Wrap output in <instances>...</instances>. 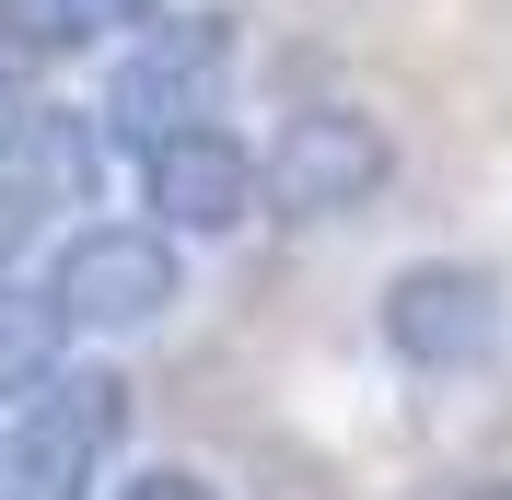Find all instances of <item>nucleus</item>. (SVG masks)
Instances as JSON below:
<instances>
[{
  "instance_id": "obj_1",
  "label": "nucleus",
  "mask_w": 512,
  "mask_h": 500,
  "mask_svg": "<svg viewBox=\"0 0 512 500\" xmlns=\"http://www.w3.org/2000/svg\"><path fill=\"white\" fill-rule=\"evenodd\" d=\"M233 94V24L222 12H152V24L128 35V59L105 70V140H128V152H152V140H175V128L222 117Z\"/></svg>"
},
{
  "instance_id": "obj_2",
  "label": "nucleus",
  "mask_w": 512,
  "mask_h": 500,
  "mask_svg": "<svg viewBox=\"0 0 512 500\" xmlns=\"http://www.w3.org/2000/svg\"><path fill=\"white\" fill-rule=\"evenodd\" d=\"M117 431H128V373H105V361L47 373L0 419V500H94Z\"/></svg>"
},
{
  "instance_id": "obj_3",
  "label": "nucleus",
  "mask_w": 512,
  "mask_h": 500,
  "mask_svg": "<svg viewBox=\"0 0 512 500\" xmlns=\"http://www.w3.org/2000/svg\"><path fill=\"white\" fill-rule=\"evenodd\" d=\"M187 233L163 221H82L59 256H47V303L70 314V338H140L187 303Z\"/></svg>"
},
{
  "instance_id": "obj_4",
  "label": "nucleus",
  "mask_w": 512,
  "mask_h": 500,
  "mask_svg": "<svg viewBox=\"0 0 512 500\" xmlns=\"http://www.w3.org/2000/svg\"><path fill=\"white\" fill-rule=\"evenodd\" d=\"M256 175H268V210L280 221H350V210L384 198L396 140H384V117H361V105H291V117L268 128Z\"/></svg>"
},
{
  "instance_id": "obj_5",
  "label": "nucleus",
  "mask_w": 512,
  "mask_h": 500,
  "mask_svg": "<svg viewBox=\"0 0 512 500\" xmlns=\"http://www.w3.org/2000/svg\"><path fill=\"white\" fill-rule=\"evenodd\" d=\"M373 326H384V349L408 373H478L489 349H501L512 303H501V268H478V256H408L384 280Z\"/></svg>"
},
{
  "instance_id": "obj_6",
  "label": "nucleus",
  "mask_w": 512,
  "mask_h": 500,
  "mask_svg": "<svg viewBox=\"0 0 512 500\" xmlns=\"http://www.w3.org/2000/svg\"><path fill=\"white\" fill-rule=\"evenodd\" d=\"M140 210H152L163 233L210 245V233H245V221L268 210V175H256V152L222 117H198V128H175V140L140 152Z\"/></svg>"
},
{
  "instance_id": "obj_7",
  "label": "nucleus",
  "mask_w": 512,
  "mask_h": 500,
  "mask_svg": "<svg viewBox=\"0 0 512 500\" xmlns=\"http://www.w3.org/2000/svg\"><path fill=\"white\" fill-rule=\"evenodd\" d=\"M94 163H105V117H70V105H47L24 140H0V268L47 233V210L94 187Z\"/></svg>"
},
{
  "instance_id": "obj_8",
  "label": "nucleus",
  "mask_w": 512,
  "mask_h": 500,
  "mask_svg": "<svg viewBox=\"0 0 512 500\" xmlns=\"http://www.w3.org/2000/svg\"><path fill=\"white\" fill-rule=\"evenodd\" d=\"M163 0H0V47L12 59H70V47H105V35L152 24Z\"/></svg>"
},
{
  "instance_id": "obj_9",
  "label": "nucleus",
  "mask_w": 512,
  "mask_h": 500,
  "mask_svg": "<svg viewBox=\"0 0 512 500\" xmlns=\"http://www.w3.org/2000/svg\"><path fill=\"white\" fill-rule=\"evenodd\" d=\"M47 373H70V314L47 303V280L35 291L0 280V407H24Z\"/></svg>"
},
{
  "instance_id": "obj_10",
  "label": "nucleus",
  "mask_w": 512,
  "mask_h": 500,
  "mask_svg": "<svg viewBox=\"0 0 512 500\" xmlns=\"http://www.w3.org/2000/svg\"><path fill=\"white\" fill-rule=\"evenodd\" d=\"M117 500H222V489H210L198 466H140V477H128Z\"/></svg>"
},
{
  "instance_id": "obj_11",
  "label": "nucleus",
  "mask_w": 512,
  "mask_h": 500,
  "mask_svg": "<svg viewBox=\"0 0 512 500\" xmlns=\"http://www.w3.org/2000/svg\"><path fill=\"white\" fill-rule=\"evenodd\" d=\"M466 500H512V477H501V489H466Z\"/></svg>"
}]
</instances>
